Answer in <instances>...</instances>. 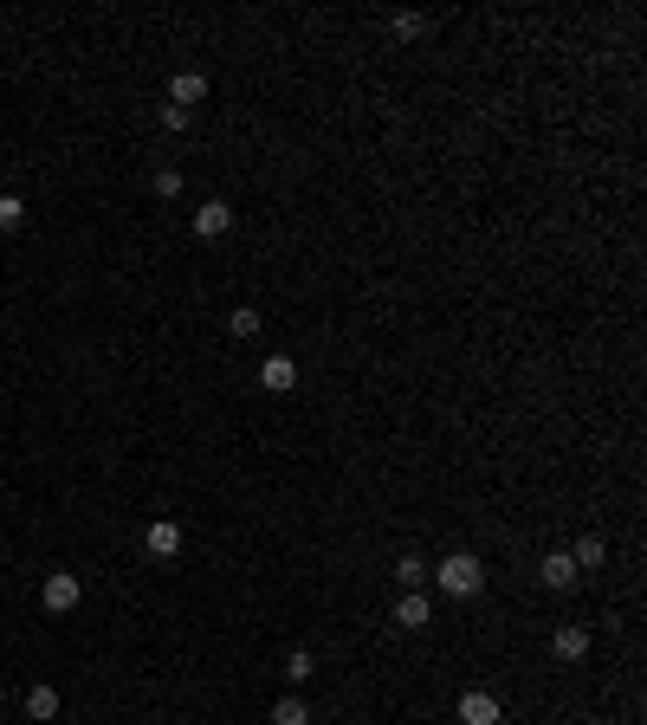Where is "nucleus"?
I'll list each match as a JSON object with an SVG mask.
<instances>
[{"label": "nucleus", "mask_w": 647, "mask_h": 725, "mask_svg": "<svg viewBox=\"0 0 647 725\" xmlns=\"http://www.w3.org/2000/svg\"><path fill=\"white\" fill-rule=\"evenodd\" d=\"M156 195H162V201L182 195V169H156Z\"/></svg>", "instance_id": "nucleus-19"}, {"label": "nucleus", "mask_w": 647, "mask_h": 725, "mask_svg": "<svg viewBox=\"0 0 647 725\" xmlns=\"http://www.w3.org/2000/svg\"><path fill=\"white\" fill-rule=\"evenodd\" d=\"M78 596H85V583H78L72 570H52V577L39 583V609H46V615H72Z\"/></svg>", "instance_id": "nucleus-2"}, {"label": "nucleus", "mask_w": 647, "mask_h": 725, "mask_svg": "<svg viewBox=\"0 0 647 725\" xmlns=\"http://www.w3.org/2000/svg\"><path fill=\"white\" fill-rule=\"evenodd\" d=\"M395 583H402V590H421V583H428V564H421V557H402V564H395Z\"/></svg>", "instance_id": "nucleus-14"}, {"label": "nucleus", "mask_w": 647, "mask_h": 725, "mask_svg": "<svg viewBox=\"0 0 647 725\" xmlns=\"http://www.w3.org/2000/svg\"><path fill=\"white\" fill-rule=\"evenodd\" d=\"M26 719H33V725L59 719V693H52V687H33V693H26Z\"/></svg>", "instance_id": "nucleus-11"}, {"label": "nucleus", "mask_w": 647, "mask_h": 725, "mask_svg": "<svg viewBox=\"0 0 647 725\" xmlns=\"http://www.w3.org/2000/svg\"><path fill=\"white\" fill-rule=\"evenodd\" d=\"M272 725H311V706L292 693V700H279V706H272Z\"/></svg>", "instance_id": "nucleus-13"}, {"label": "nucleus", "mask_w": 647, "mask_h": 725, "mask_svg": "<svg viewBox=\"0 0 647 725\" xmlns=\"http://www.w3.org/2000/svg\"><path fill=\"white\" fill-rule=\"evenodd\" d=\"M0 706H7V687H0Z\"/></svg>", "instance_id": "nucleus-21"}, {"label": "nucleus", "mask_w": 647, "mask_h": 725, "mask_svg": "<svg viewBox=\"0 0 647 725\" xmlns=\"http://www.w3.org/2000/svg\"><path fill=\"white\" fill-rule=\"evenodd\" d=\"M188 123H195V117H188V111H175V104H162V130H175V136H182Z\"/></svg>", "instance_id": "nucleus-20"}, {"label": "nucleus", "mask_w": 647, "mask_h": 725, "mask_svg": "<svg viewBox=\"0 0 647 725\" xmlns=\"http://www.w3.org/2000/svg\"><path fill=\"white\" fill-rule=\"evenodd\" d=\"M460 725H505V706H499V693H486V687L460 693Z\"/></svg>", "instance_id": "nucleus-3"}, {"label": "nucleus", "mask_w": 647, "mask_h": 725, "mask_svg": "<svg viewBox=\"0 0 647 725\" xmlns=\"http://www.w3.org/2000/svg\"><path fill=\"white\" fill-rule=\"evenodd\" d=\"M538 577H544V590H576V577H583V570L570 564V551H550L544 564H538Z\"/></svg>", "instance_id": "nucleus-7"}, {"label": "nucleus", "mask_w": 647, "mask_h": 725, "mask_svg": "<svg viewBox=\"0 0 647 725\" xmlns=\"http://www.w3.org/2000/svg\"><path fill=\"white\" fill-rule=\"evenodd\" d=\"M428 615H434V603L421 590H402V603H395V622L402 628H428Z\"/></svg>", "instance_id": "nucleus-10"}, {"label": "nucleus", "mask_w": 647, "mask_h": 725, "mask_svg": "<svg viewBox=\"0 0 647 725\" xmlns=\"http://www.w3.org/2000/svg\"><path fill=\"white\" fill-rule=\"evenodd\" d=\"M201 98H208V78L201 72H175L169 78V104L175 111H188V104H201Z\"/></svg>", "instance_id": "nucleus-9"}, {"label": "nucleus", "mask_w": 647, "mask_h": 725, "mask_svg": "<svg viewBox=\"0 0 647 725\" xmlns=\"http://www.w3.org/2000/svg\"><path fill=\"white\" fill-rule=\"evenodd\" d=\"M227 227H233V208H227V201H201V208H195V240H220Z\"/></svg>", "instance_id": "nucleus-6"}, {"label": "nucleus", "mask_w": 647, "mask_h": 725, "mask_svg": "<svg viewBox=\"0 0 647 725\" xmlns=\"http://www.w3.org/2000/svg\"><path fill=\"white\" fill-rule=\"evenodd\" d=\"M311 674H318V661H311L305 648H292V661H285V680H292V687H305Z\"/></svg>", "instance_id": "nucleus-15"}, {"label": "nucleus", "mask_w": 647, "mask_h": 725, "mask_svg": "<svg viewBox=\"0 0 647 725\" xmlns=\"http://www.w3.org/2000/svg\"><path fill=\"white\" fill-rule=\"evenodd\" d=\"M259 382H266L272 395H292V389H298V363L279 350V357H266V363H259Z\"/></svg>", "instance_id": "nucleus-5"}, {"label": "nucleus", "mask_w": 647, "mask_h": 725, "mask_svg": "<svg viewBox=\"0 0 647 725\" xmlns=\"http://www.w3.org/2000/svg\"><path fill=\"white\" fill-rule=\"evenodd\" d=\"M550 654H557V661H583V654H589V628L563 622L557 635H550Z\"/></svg>", "instance_id": "nucleus-8"}, {"label": "nucleus", "mask_w": 647, "mask_h": 725, "mask_svg": "<svg viewBox=\"0 0 647 725\" xmlns=\"http://www.w3.org/2000/svg\"><path fill=\"white\" fill-rule=\"evenodd\" d=\"M227 331H233V337H259V311H246V305H240V311L227 318Z\"/></svg>", "instance_id": "nucleus-18"}, {"label": "nucleus", "mask_w": 647, "mask_h": 725, "mask_svg": "<svg viewBox=\"0 0 647 725\" xmlns=\"http://www.w3.org/2000/svg\"><path fill=\"white\" fill-rule=\"evenodd\" d=\"M570 564H576V570H602V564H609V544H602V538H583V544L570 551Z\"/></svg>", "instance_id": "nucleus-12"}, {"label": "nucleus", "mask_w": 647, "mask_h": 725, "mask_svg": "<svg viewBox=\"0 0 647 725\" xmlns=\"http://www.w3.org/2000/svg\"><path fill=\"white\" fill-rule=\"evenodd\" d=\"M143 551L149 557H175L182 551V525H175V518H149L143 525Z\"/></svg>", "instance_id": "nucleus-4"}, {"label": "nucleus", "mask_w": 647, "mask_h": 725, "mask_svg": "<svg viewBox=\"0 0 647 725\" xmlns=\"http://www.w3.org/2000/svg\"><path fill=\"white\" fill-rule=\"evenodd\" d=\"M395 39H421V33H428V13H395Z\"/></svg>", "instance_id": "nucleus-16"}, {"label": "nucleus", "mask_w": 647, "mask_h": 725, "mask_svg": "<svg viewBox=\"0 0 647 725\" xmlns=\"http://www.w3.org/2000/svg\"><path fill=\"white\" fill-rule=\"evenodd\" d=\"M428 577L440 583V596H453V603H473V596L486 590V564H479L473 551H447Z\"/></svg>", "instance_id": "nucleus-1"}, {"label": "nucleus", "mask_w": 647, "mask_h": 725, "mask_svg": "<svg viewBox=\"0 0 647 725\" xmlns=\"http://www.w3.org/2000/svg\"><path fill=\"white\" fill-rule=\"evenodd\" d=\"M20 221H26V201L20 195H0V234H13Z\"/></svg>", "instance_id": "nucleus-17"}]
</instances>
